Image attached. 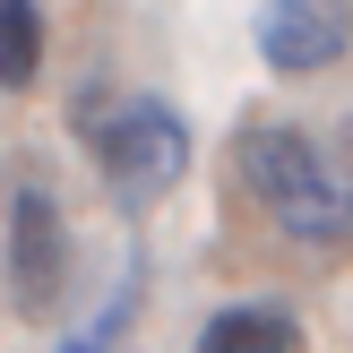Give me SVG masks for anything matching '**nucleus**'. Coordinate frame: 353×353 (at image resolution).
Returning a JSON list of instances; mask_svg holds the SVG:
<instances>
[{"label":"nucleus","instance_id":"5","mask_svg":"<svg viewBox=\"0 0 353 353\" xmlns=\"http://www.w3.org/2000/svg\"><path fill=\"white\" fill-rule=\"evenodd\" d=\"M199 353H302V319L285 302H233L199 327Z\"/></svg>","mask_w":353,"mask_h":353},{"label":"nucleus","instance_id":"2","mask_svg":"<svg viewBox=\"0 0 353 353\" xmlns=\"http://www.w3.org/2000/svg\"><path fill=\"white\" fill-rule=\"evenodd\" d=\"M78 138H86V155L103 164V181L121 199H155V190H172L190 172V121L164 95H103V86H86L78 95Z\"/></svg>","mask_w":353,"mask_h":353},{"label":"nucleus","instance_id":"3","mask_svg":"<svg viewBox=\"0 0 353 353\" xmlns=\"http://www.w3.org/2000/svg\"><path fill=\"white\" fill-rule=\"evenodd\" d=\"M9 276H17V302L34 319L61 310V293H69V216L43 181H26L9 199Z\"/></svg>","mask_w":353,"mask_h":353},{"label":"nucleus","instance_id":"7","mask_svg":"<svg viewBox=\"0 0 353 353\" xmlns=\"http://www.w3.org/2000/svg\"><path fill=\"white\" fill-rule=\"evenodd\" d=\"M130 319H138V276H121V293L103 302V319H86L78 336H69L61 353H121V336H130Z\"/></svg>","mask_w":353,"mask_h":353},{"label":"nucleus","instance_id":"6","mask_svg":"<svg viewBox=\"0 0 353 353\" xmlns=\"http://www.w3.org/2000/svg\"><path fill=\"white\" fill-rule=\"evenodd\" d=\"M43 78V9L34 0H0V86L26 95Z\"/></svg>","mask_w":353,"mask_h":353},{"label":"nucleus","instance_id":"8","mask_svg":"<svg viewBox=\"0 0 353 353\" xmlns=\"http://www.w3.org/2000/svg\"><path fill=\"white\" fill-rule=\"evenodd\" d=\"M345 147H353V121H345Z\"/></svg>","mask_w":353,"mask_h":353},{"label":"nucleus","instance_id":"4","mask_svg":"<svg viewBox=\"0 0 353 353\" xmlns=\"http://www.w3.org/2000/svg\"><path fill=\"white\" fill-rule=\"evenodd\" d=\"M250 34H259V61L276 78H319V69L345 61L353 17H345V0H259Z\"/></svg>","mask_w":353,"mask_h":353},{"label":"nucleus","instance_id":"1","mask_svg":"<svg viewBox=\"0 0 353 353\" xmlns=\"http://www.w3.org/2000/svg\"><path fill=\"white\" fill-rule=\"evenodd\" d=\"M233 172H241V190L268 207V224L285 241H302V250H345L353 241V181L302 130H285V121H241L233 130Z\"/></svg>","mask_w":353,"mask_h":353}]
</instances>
